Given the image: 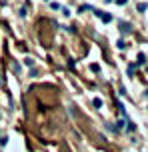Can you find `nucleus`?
Wrapping results in <instances>:
<instances>
[{
    "mask_svg": "<svg viewBox=\"0 0 148 152\" xmlns=\"http://www.w3.org/2000/svg\"><path fill=\"white\" fill-rule=\"evenodd\" d=\"M120 30H122L124 34H128V32H130L132 28H130V24H126V22H122V24H120Z\"/></svg>",
    "mask_w": 148,
    "mask_h": 152,
    "instance_id": "obj_1",
    "label": "nucleus"
},
{
    "mask_svg": "<svg viewBox=\"0 0 148 152\" xmlns=\"http://www.w3.org/2000/svg\"><path fill=\"white\" fill-rule=\"evenodd\" d=\"M100 18H102V22H110V20H112V14H108V12H102V14H100Z\"/></svg>",
    "mask_w": 148,
    "mask_h": 152,
    "instance_id": "obj_2",
    "label": "nucleus"
},
{
    "mask_svg": "<svg viewBox=\"0 0 148 152\" xmlns=\"http://www.w3.org/2000/svg\"><path fill=\"white\" fill-rule=\"evenodd\" d=\"M84 10H94L90 4H80V8H78V12H84Z\"/></svg>",
    "mask_w": 148,
    "mask_h": 152,
    "instance_id": "obj_3",
    "label": "nucleus"
},
{
    "mask_svg": "<svg viewBox=\"0 0 148 152\" xmlns=\"http://www.w3.org/2000/svg\"><path fill=\"white\" fill-rule=\"evenodd\" d=\"M146 8H148V4H146V2H140V4H138V12H144Z\"/></svg>",
    "mask_w": 148,
    "mask_h": 152,
    "instance_id": "obj_4",
    "label": "nucleus"
},
{
    "mask_svg": "<svg viewBox=\"0 0 148 152\" xmlns=\"http://www.w3.org/2000/svg\"><path fill=\"white\" fill-rule=\"evenodd\" d=\"M94 106H96V108H102V100H100V98H94Z\"/></svg>",
    "mask_w": 148,
    "mask_h": 152,
    "instance_id": "obj_5",
    "label": "nucleus"
},
{
    "mask_svg": "<svg viewBox=\"0 0 148 152\" xmlns=\"http://www.w3.org/2000/svg\"><path fill=\"white\" fill-rule=\"evenodd\" d=\"M136 62H138V64H144V62H146V60H144V54H138V60H136Z\"/></svg>",
    "mask_w": 148,
    "mask_h": 152,
    "instance_id": "obj_6",
    "label": "nucleus"
},
{
    "mask_svg": "<svg viewBox=\"0 0 148 152\" xmlns=\"http://www.w3.org/2000/svg\"><path fill=\"white\" fill-rule=\"evenodd\" d=\"M12 70H14V72H20V64L14 62V64H12Z\"/></svg>",
    "mask_w": 148,
    "mask_h": 152,
    "instance_id": "obj_7",
    "label": "nucleus"
},
{
    "mask_svg": "<svg viewBox=\"0 0 148 152\" xmlns=\"http://www.w3.org/2000/svg\"><path fill=\"white\" fill-rule=\"evenodd\" d=\"M24 64H26V66H32V64H34V60H32V58H26V60H24Z\"/></svg>",
    "mask_w": 148,
    "mask_h": 152,
    "instance_id": "obj_8",
    "label": "nucleus"
},
{
    "mask_svg": "<svg viewBox=\"0 0 148 152\" xmlns=\"http://www.w3.org/2000/svg\"><path fill=\"white\" fill-rule=\"evenodd\" d=\"M90 70H92V72H100V68H98V64H92V66H90Z\"/></svg>",
    "mask_w": 148,
    "mask_h": 152,
    "instance_id": "obj_9",
    "label": "nucleus"
},
{
    "mask_svg": "<svg viewBox=\"0 0 148 152\" xmlns=\"http://www.w3.org/2000/svg\"><path fill=\"white\" fill-rule=\"evenodd\" d=\"M116 2H118V4H120V6H124V4H126V2H128V0H116Z\"/></svg>",
    "mask_w": 148,
    "mask_h": 152,
    "instance_id": "obj_10",
    "label": "nucleus"
},
{
    "mask_svg": "<svg viewBox=\"0 0 148 152\" xmlns=\"http://www.w3.org/2000/svg\"><path fill=\"white\" fill-rule=\"evenodd\" d=\"M104 2H106V4H108V2H112V0H104Z\"/></svg>",
    "mask_w": 148,
    "mask_h": 152,
    "instance_id": "obj_11",
    "label": "nucleus"
},
{
    "mask_svg": "<svg viewBox=\"0 0 148 152\" xmlns=\"http://www.w3.org/2000/svg\"><path fill=\"white\" fill-rule=\"evenodd\" d=\"M146 96H148V90H146Z\"/></svg>",
    "mask_w": 148,
    "mask_h": 152,
    "instance_id": "obj_12",
    "label": "nucleus"
}]
</instances>
